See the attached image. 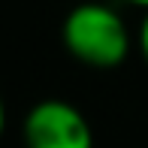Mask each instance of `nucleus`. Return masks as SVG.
<instances>
[{
    "mask_svg": "<svg viewBox=\"0 0 148 148\" xmlns=\"http://www.w3.org/2000/svg\"><path fill=\"white\" fill-rule=\"evenodd\" d=\"M27 148H94L91 124L66 100H42L24 118Z\"/></svg>",
    "mask_w": 148,
    "mask_h": 148,
    "instance_id": "nucleus-2",
    "label": "nucleus"
},
{
    "mask_svg": "<svg viewBox=\"0 0 148 148\" xmlns=\"http://www.w3.org/2000/svg\"><path fill=\"white\" fill-rule=\"evenodd\" d=\"M127 3H133V6H142V9H148V0H127Z\"/></svg>",
    "mask_w": 148,
    "mask_h": 148,
    "instance_id": "nucleus-5",
    "label": "nucleus"
},
{
    "mask_svg": "<svg viewBox=\"0 0 148 148\" xmlns=\"http://www.w3.org/2000/svg\"><path fill=\"white\" fill-rule=\"evenodd\" d=\"M139 49H142V58L148 60V9H145L142 24H139Z\"/></svg>",
    "mask_w": 148,
    "mask_h": 148,
    "instance_id": "nucleus-3",
    "label": "nucleus"
},
{
    "mask_svg": "<svg viewBox=\"0 0 148 148\" xmlns=\"http://www.w3.org/2000/svg\"><path fill=\"white\" fill-rule=\"evenodd\" d=\"M60 39L79 64L94 70H112L130 55V30L112 6L85 0L66 12L60 24Z\"/></svg>",
    "mask_w": 148,
    "mask_h": 148,
    "instance_id": "nucleus-1",
    "label": "nucleus"
},
{
    "mask_svg": "<svg viewBox=\"0 0 148 148\" xmlns=\"http://www.w3.org/2000/svg\"><path fill=\"white\" fill-rule=\"evenodd\" d=\"M3 127H6V109H3V100H0V136H3Z\"/></svg>",
    "mask_w": 148,
    "mask_h": 148,
    "instance_id": "nucleus-4",
    "label": "nucleus"
}]
</instances>
